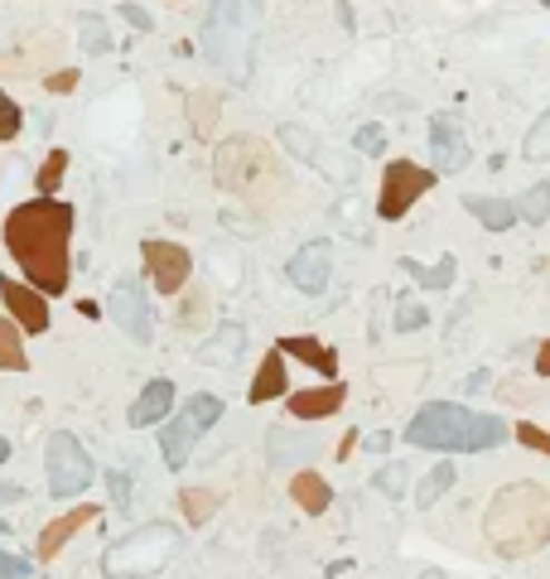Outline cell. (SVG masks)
Masks as SVG:
<instances>
[{
    "label": "cell",
    "instance_id": "32",
    "mask_svg": "<svg viewBox=\"0 0 550 579\" xmlns=\"http://www.w3.org/2000/svg\"><path fill=\"white\" fill-rule=\"evenodd\" d=\"M517 217L521 223H546L550 217V184H531L527 194L517 198Z\"/></svg>",
    "mask_w": 550,
    "mask_h": 579
},
{
    "label": "cell",
    "instance_id": "17",
    "mask_svg": "<svg viewBox=\"0 0 550 579\" xmlns=\"http://www.w3.org/2000/svg\"><path fill=\"white\" fill-rule=\"evenodd\" d=\"M97 517H101V507H97V502H82V507H72V512L58 517L53 527H43V531H39V560H53L58 550H63L82 527H92Z\"/></svg>",
    "mask_w": 550,
    "mask_h": 579
},
{
    "label": "cell",
    "instance_id": "39",
    "mask_svg": "<svg viewBox=\"0 0 550 579\" xmlns=\"http://www.w3.org/2000/svg\"><path fill=\"white\" fill-rule=\"evenodd\" d=\"M512 434H517V444L536 449V454H550V434H546L541 425H531V420H521V425H517Z\"/></svg>",
    "mask_w": 550,
    "mask_h": 579
},
{
    "label": "cell",
    "instance_id": "26",
    "mask_svg": "<svg viewBox=\"0 0 550 579\" xmlns=\"http://www.w3.org/2000/svg\"><path fill=\"white\" fill-rule=\"evenodd\" d=\"M217 111H223V101H217L213 87H198V92H188V121H194L198 136H213V130H217Z\"/></svg>",
    "mask_w": 550,
    "mask_h": 579
},
{
    "label": "cell",
    "instance_id": "20",
    "mask_svg": "<svg viewBox=\"0 0 550 579\" xmlns=\"http://www.w3.org/2000/svg\"><path fill=\"white\" fill-rule=\"evenodd\" d=\"M463 208H469L478 223H483L488 232H507L512 223H521L517 217V203H507V198H488V194H463Z\"/></svg>",
    "mask_w": 550,
    "mask_h": 579
},
{
    "label": "cell",
    "instance_id": "7",
    "mask_svg": "<svg viewBox=\"0 0 550 579\" xmlns=\"http://www.w3.org/2000/svg\"><path fill=\"white\" fill-rule=\"evenodd\" d=\"M217 415H223V401H217L213 391H194L184 411H174V415L165 420V430H159V449H165V463H169L174 473H179L184 463L194 459L198 440L217 425Z\"/></svg>",
    "mask_w": 550,
    "mask_h": 579
},
{
    "label": "cell",
    "instance_id": "16",
    "mask_svg": "<svg viewBox=\"0 0 550 579\" xmlns=\"http://www.w3.org/2000/svg\"><path fill=\"white\" fill-rule=\"evenodd\" d=\"M169 415H174V382H169V376H155V382L145 386L136 401H130L126 425L130 430H150V425H165Z\"/></svg>",
    "mask_w": 550,
    "mask_h": 579
},
{
    "label": "cell",
    "instance_id": "19",
    "mask_svg": "<svg viewBox=\"0 0 550 579\" xmlns=\"http://www.w3.org/2000/svg\"><path fill=\"white\" fill-rule=\"evenodd\" d=\"M285 382H289V372H285V353H281V347H271V353L261 357L256 376H252V391H246V401L261 405V401L285 396Z\"/></svg>",
    "mask_w": 550,
    "mask_h": 579
},
{
    "label": "cell",
    "instance_id": "25",
    "mask_svg": "<svg viewBox=\"0 0 550 579\" xmlns=\"http://www.w3.org/2000/svg\"><path fill=\"white\" fill-rule=\"evenodd\" d=\"M242 347H246V328L227 324V328H217V338H208V343L198 347V357H203V362H217V367H223V362H237Z\"/></svg>",
    "mask_w": 550,
    "mask_h": 579
},
{
    "label": "cell",
    "instance_id": "42",
    "mask_svg": "<svg viewBox=\"0 0 550 579\" xmlns=\"http://www.w3.org/2000/svg\"><path fill=\"white\" fill-rule=\"evenodd\" d=\"M29 575H35V565H24L20 556L0 550V579H29Z\"/></svg>",
    "mask_w": 550,
    "mask_h": 579
},
{
    "label": "cell",
    "instance_id": "35",
    "mask_svg": "<svg viewBox=\"0 0 550 579\" xmlns=\"http://www.w3.org/2000/svg\"><path fill=\"white\" fill-rule=\"evenodd\" d=\"M353 150H357V155H367V159H376V155L386 150V130L376 126V121L357 126V136H353Z\"/></svg>",
    "mask_w": 550,
    "mask_h": 579
},
{
    "label": "cell",
    "instance_id": "27",
    "mask_svg": "<svg viewBox=\"0 0 550 579\" xmlns=\"http://www.w3.org/2000/svg\"><path fill=\"white\" fill-rule=\"evenodd\" d=\"M401 271L405 275H415V285L420 290H449V285H454V256H440V261H434V266H415V261H401Z\"/></svg>",
    "mask_w": 550,
    "mask_h": 579
},
{
    "label": "cell",
    "instance_id": "8",
    "mask_svg": "<svg viewBox=\"0 0 550 579\" xmlns=\"http://www.w3.org/2000/svg\"><path fill=\"white\" fill-rule=\"evenodd\" d=\"M43 473H49V492L53 498H78V492L92 483V454L82 449L78 434L53 430L49 444H43Z\"/></svg>",
    "mask_w": 550,
    "mask_h": 579
},
{
    "label": "cell",
    "instance_id": "14",
    "mask_svg": "<svg viewBox=\"0 0 550 579\" xmlns=\"http://www.w3.org/2000/svg\"><path fill=\"white\" fill-rule=\"evenodd\" d=\"M0 300H6L10 318L24 333H43V328H49V300H43V290L20 285V281H0Z\"/></svg>",
    "mask_w": 550,
    "mask_h": 579
},
{
    "label": "cell",
    "instance_id": "46",
    "mask_svg": "<svg viewBox=\"0 0 550 579\" xmlns=\"http://www.w3.org/2000/svg\"><path fill=\"white\" fill-rule=\"evenodd\" d=\"M357 444H362V434H357V430H347V434H343V444L333 449V454H338V459H353V449H357Z\"/></svg>",
    "mask_w": 550,
    "mask_h": 579
},
{
    "label": "cell",
    "instance_id": "9",
    "mask_svg": "<svg viewBox=\"0 0 550 579\" xmlns=\"http://www.w3.org/2000/svg\"><path fill=\"white\" fill-rule=\"evenodd\" d=\"M430 188H434V169L415 165V159H391L382 174V194H376V217L382 223H401Z\"/></svg>",
    "mask_w": 550,
    "mask_h": 579
},
{
    "label": "cell",
    "instance_id": "41",
    "mask_svg": "<svg viewBox=\"0 0 550 579\" xmlns=\"http://www.w3.org/2000/svg\"><path fill=\"white\" fill-rule=\"evenodd\" d=\"M78 78H82L78 68H58V72H43V87H49V92H72Z\"/></svg>",
    "mask_w": 550,
    "mask_h": 579
},
{
    "label": "cell",
    "instance_id": "37",
    "mask_svg": "<svg viewBox=\"0 0 550 579\" xmlns=\"http://www.w3.org/2000/svg\"><path fill=\"white\" fill-rule=\"evenodd\" d=\"M425 324H430V310H425V304L405 300L401 310H396V333H411V328H425Z\"/></svg>",
    "mask_w": 550,
    "mask_h": 579
},
{
    "label": "cell",
    "instance_id": "40",
    "mask_svg": "<svg viewBox=\"0 0 550 579\" xmlns=\"http://www.w3.org/2000/svg\"><path fill=\"white\" fill-rule=\"evenodd\" d=\"M121 20H126L130 29H136V35H150V29H155L150 10H145V6H136V0H121Z\"/></svg>",
    "mask_w": 550,
    "mask_h": 579
},
{
    "label": "cell",
    "instance_id": "47",
    "mask_svg": "<svg viewBox=\"0 0 550 579\" xmlns=\"http://www.w3.org/2000/svg\"><path fill=\"white\" fill-rule=\"evenodd\" d=\"M367 449H372V454H386V449H391V430H376L372 440H367Z\"/></svg>",
    "mask_w": 550,
    "mask_h": 579
},
{
    "label": "cell",
    "instance_id": "1",
    "mask_svg": "<svg viewBox=\"0 0 550 579\" xmlns=\"http://www.w3.org/2000/svg\"><path fill=\"white\" fill-rule=\"evenodd\" d=\"M72 203L63 198H29V203H14L6 213V252L14 256V266L24 271V281L43 290V295H63L68 290V275H72V261H68V242H72Z\"/></svg>",
    "mask_w": 550,
    "mask_h": 579
},
{
    "label": "cell",
    "instance_id": "29",
    "mask_svg": "<svg viewBox=\"0 0 550 579\" xmlns=\"http://www.w3.org/2000/svg\"><path fill=\"white\" fill-rule=\"evenodd\" d=\"M217 502H223V498H217L213 488H184L179 492V507H184V517L194 521V527H203V521L217 512Z\"/></svg>",
    "mask_w": 550,
    "mask_h": 579
},
{
    "label": "cell",
    "instance_id": "30",
    "mask_svg": "<svg viewBox=\"0 0 550 579\" xmlns=\"http://www.w3.org/2000/svg\"><path fill=\"white\" fill-rule=\"evenodd\" d=\"M78 24H82V53H87V58H101V53H111V29H107V20H101V14H92V10H87Z\"/></svg>",
    "mask_w": 550,
    "mask_h": 579
},
{
    "label": "cell",
    "instance_id": "21",
    "mask_svg": "<svg viewBox=\"0 0 550 579\" xmlns=\"http://www.w3.org/2000/svg\"><path fill=\"white\" fill-rule=\"evenodd\" d=\"M275 347H281V353H289V357H299V362H310V367H318L324 376L338 372V353H333L328 343H318V338H304V333H289V338H281Z\"/></svg>",
    "mask_w": 550,
    "mask_h": 579
},
{
    "label": "cell",
    "instance_id": "38",
    "mask_svg": "<svg viewBox=\"0 0 550 579\" xmlns=\"http://www.w3.org/2000/svg\"><path fill=\"white\" fill-rule=\"evenodd\" d=\"M405 478H411L405 473V463H391V469L376 473V488H382L386 498H405Z\"/></svg>",
    "mask_w": 550,
    "mask_h": 579
},
{
    "label": "cell",
    "instance_id": "6",
    "mask_svg": "<svg viewBox=\"0 0 550 579\" xmlns=\"http://www.w3.org/2000/svg\"><path fill=\"white\" fill-rule=\"evenodd\" d=\"M184 536L179 527H169V521H150V527H136L130 536H121L107 560H101V570H107L111 579H145V575H159L165 565L179 556Z\"/></svg>",
    "mask_w": 550,
    "mask_h": 579
},
{
    "label": "cell",
    "instance_id": "4",
    "mask_svg": "<svg viewBox=\"0 0 550 579\" xmlns=\"http://www.w3.org/2000/svg\"><path fill=\"white\" fill-rule=\"evenodd\" d=\"M405 440L415 449H444V454H483V449H498L507 440V420L469 411L459 401H430L405 425Z\"/></svg>",
    "mask_w": 550,
    "mask_h": 579
},
{
    "label": "cell",
    "instance_id": "2",
    "mask_svg": "<svg viewBox=\"0 0 550 579\" xmlns=\"http://www.w3.org/2000/svg\"><path fill=\"white\" fill-rule=\"evenodd\" d=\"M213 174H217V188L232 198H242L246 208L266 213L271 203H281L289 194V169L281 165L271 140L261 136H232L217 145L213 155Z\"/></svg>",
    "mask_w": 550,
    "mask_h": 579
},
{
    "label": "cell",
    "instance_id": "34",
    "mask_svg": "<svg viewBox=\"0 0 550 579\" xmlns=\"http://www.w3.org/2000/svg\"><path fill=\"white\" fill-rule=\"evenodd\" d=\"M20 126H24L20 101H14L6 87H0V140H14V136H20Z\"/></svg>",
    "mask_w": 550,
    "mask_h": 579
},
{
    "label": "cell",
    "instance_id": "36",
    "mask_svg": "<svg viewBox=\"0 0 550 579\" xmlns=\"http://www.w3.org/2000/svg\"><path fill=\"white\" fill-rule=\"evenodd\" d=\"M208 318V290H188V300H184V310H179V324H203Z\"/></svg>",
    "mask_w": 550,
    "mask_h": 579
},
{
    "label": "cell",
    "instance_id": "51",
    "mask_svg": "<svg viewBox=\"0 0 550 579\" xmlns=\"http://www.w3.org/2000/svg\"><path fill=\"white\" fill-rule=\"evenodd\" d=\"M174 6H179V0H174Z\"/></svg>",
    "mask_w": 550,
    "mask_h": 579
},
{
    "label": "cell",
    "instance_id": "50",
    "mask_svg": "<svg viewBox=\"0 0 550 579\" xmlns=\"http://www.w3.org/2000/svg\"><path fill=\"white\" fill-rule=\"evenodd\" d=\"M420 579H444V575H420Z\"/></svg>",
    "mask_w": 550,
    "mask_h": 579
},
{
    "label": "cell",
    "instance_id": "18",
    "mask_svg": "<svg viewBox=\"0 0 550 579\" xmlns=\"http://www.w3.org/2000/svg\"><path fill=\"white\" fill-rule=\"evenodd\" d=\"M347 401V386L343 382H328V386H314V391H295L289 396V415L295 420H328L338 415Z\"/></svg>",
    "mask_w": 550,
    "mask_h": 579
},
{
    "label": "cell",
    "instance_id": "28",
    "mask_svg": "<svg viewBox=\"0 0 550 579\" xmlns=\"http://www.w3.org/2000/svg\"><path fill=\"white\" fill-rule=\"evenodd\" d=\"M454 463H449V459H440V463H434V469L425 473V478H420V488H415V502L420 507H434V502H440L444 498V492L449 488H454Z\"/></svg>",
    "mask_w": 550,
    "mask_h": 579
},
{
    "label": "cell",
    "instance_id": "12",
    "mask_svg": "<svg viewBox=\"0 0 550 579\" xmlns=\"http://www.w3.org/2000/svg\"><path fill=\"white\" fill-rule=\"evenodd\" d=\"M430 165L434 169H444V174H459V169H469V130H463V121L454 111H440V116H430Z\"/></svg>",
    "mask_w": 550,
    "mask_h": 579
},
{
    "label": "cell",
    "instance_id": "44",
    "mask_svg": "<svg viewBox=\"0 0 550 579\" xmlns=\"http://www.w3.org/2000/svg\"><path fill=\"white\" fill-rule=\"evenodd\" d=\"M213 266H217V275H223V285H237V281H242V261L232 266L227 252H213Z\"/></svg>",
    "mask_w": 550,
    "mask_h": 579
},
{
    "label": "cell",
    "instance_id": "5",
    "mask_svg": "<svg viewBox=\"0 0 550 579\" xmlns=\"http://www.w3.org/2000/svg\"><path fill=\"white\" fill-rule=\"evenodd\" d=\"M261 14H266L261 0H208L198 43H203V53H208V63L223 68L232 82H252Z\"/></svg>",
    "mask_w": 550,
    "mask_h": 579
},
{
    "label": "cell",
    "instance_id": "22",
    "mask_svg": "<svg viewBox=\"0 0 550 579\" xmlns=\"http://www.w3.org/2000/svg\"><path fill=\"white\" fill-rule=\"evenodd\" d=\"M266 444H271V463H310L314 459V440L310 434H299V430H285V425H275L266 434Z\"/></svg>",
    "mask_w": 550,
    "mask_h": 579
},
{
    "label": "cell",
    "instance_id": "23",
    "mask_svg": "<svg viewBox=\"0 0 550 579\" xmlns=\"http://www.w3.org/2000/svg\"><path fill=\"white\" fill-rule=\"evenodd\" d=\"M289 492H295V502H299L310 517L328 512V502H333V488H328L318 473H310V469H304V473H295V483H289Z\"/></svg>",
    "mask_w": 550,
    "mask_h": 579
},
{
    "label": "cell",
    "instance_id": "11",
    "mask_svg": "<svg viewBox=\"0 0 550 579\" xmlns=\"http://www.w3.org/2000/svg\"><path fill=\"white\" fill-rule=\"evenodd\" d=\"M140 256H145V271H150V281L159 295H179V290L188 285V275H194V256L184 252L179 242H140Z\"/></svg>",
    "mask_w": 550,
    "mask_h": 579
},
{
    "label": "cell",
    "instance_id": "3",
    "mask_svg": "<svg viewBox=\"0 0 550 579\" xmlns=\"http://www.w3.org/2000/svg\"><path fill=\"white\" fill-rule=\"evenodd\" d=\"M488 546L507 560L536 556L550 541V492L541 483H512L488 502Z\"/></svg>",
    "mask_w": 550,
    "mask_h": 579
},
{
    "label": "cell",
    "instance_id": "13",
    "mask_svg": "<svg viewBox=\"0 0 550 579\" xmlns=\"http://www.w3.org/2000/svg\"><path fill=\"white\" fill-rule=\"evenodd\" d=\"M328 271H333V242H304L295 256H289V285L304 290V295H324V285H328Z\"/></svg>",
    "mask_w": 550,
    "mask_h": 579
},
{
    "label": "cell",
    "instance_id": "31",
    "mask_svg": "<svg viewBox=\"0 0 550 579\" xmlns=\"http://www.w3.org/2000/svg\"><path fill=\"white\" fill-rule=\"evenodd\" d=\"M63 174H68V150H49V155H43V165H39V174H35L39 194H43V198H53V194H58V184H63Z\"/></svg>",
    "mask_w": 550,
    "mask_h": 579
},
{
    "label": "cell",
    "instance_id": "48",
    "mask_svg": "<svg viewBox=\"0 0 550 579\" xmlns=\"http://www.w3.org/2000/svg\"><path fill=\"white\" fill-rule=\"evenodd\" d=\"M536 372H541V376H550V338L541 343V353H536Z\"/></svg>",
    "mask_w": 550,
    "mask_h": 579
},
{
    "label": "cell",
    "instance_id": "43",
    "mask_svg": "<svg viewBox=\"0 0 550 579\" xmlns=\"http://www.w3.org/2000/svg\"><path fill=\"white\" fill-rule=\"evenodd\" d=\"M107 488H111V502H116V507H126V502H130V478H126L121 469H111V473H107Z\"/></svg>",
    "mask_w": 550,
    "mask_h": 579
},
{
    "label": "cell",
    "instance_id": "10",
    "mask_svg": "<svg viewBox=\"0 0 550 579\" xmlns=\"http://www.w3.org/2000/svg\"><path fill=\"white\" fill-rule=\"evenodd\" d=\"M107 314L111 324L126 333L130 343H150L155 338V314H150V295L136 285V281H121L107 295Z\"/></svg>",
    "mask_w": 550,
    "mask_h": 579
},
{
    "label": "cell",
    "instance_id": "45",
    "mask_svg": "<svg viewBox=\"0 0 550 579\" xmlns=\"http://www.w3.org/2000/svg\"><path fill=\"white\" fill-rule=\"evenodd\" d=\"M20 498H24V488H20V483H6V478H0V507L20 502Z\"/></svg>",
    "mask_w": 550,
    "mask_h": 579
},
{
    "label": "cell",
    "instance_id": "24",
    "mask_svg": "<svg viewBox=\"0 0 550 579\" xmlns=\"http://www.w3.org/2000/svg\"><path fill=\"white\" fill-rule=\"evenodd\" d=\"M29 353H24V328L14 318H0V372H24Z\"/></svg>",
    "mask_w": 550,
    "mask_h": 579
},
{
    "label": "cell",
    "instance_id": "33",
    "mask_svg": "<svg viewBox=\"0 0 550 579\" xmlns=\"http://www.w3.org/2000/svg\"><path fill=\"white\" fill-rule=\"evenodd\" d=\"M521 155L536 159V165H541V159H550V107H546L541 121L527 130V145H521Z\"/></svg>",
    "mask_w": 550,
    "mask_h": 579
},
{
    "label": "cell",
    "instance_id": "15",
    "mask_svg": "<svg viewBox=\"0 0 550 579\" xmlns=\"http://www.w3.org/2000/svg\"><path fill=\"white\" fill-rule=\"evenodd\" d=\"M275 136H281V145L289 155H299L304 165H314V169H324L328 179H347V165L333 150H324V145H318V136L314 130H304V126H295V121H285L281 130H275Z\"/></svg>",
    "mask_w": 550,
    "mask_h": 579
},
{
    "label": "cell",
    "instance_id": "49",
    "mask_svg": "<svg viewBox=\"0 0 550 579\" xmlns=\"http://www.w3.org/2000/svg\"><path fill=\"white\" fill-rule=\"evenodd\" d=\"M10 449H14L10 440H0V463H6V459H10Z\"/></svg>",
    "mask_w": 550,
    "mask_h": 579
}]
</instances>
